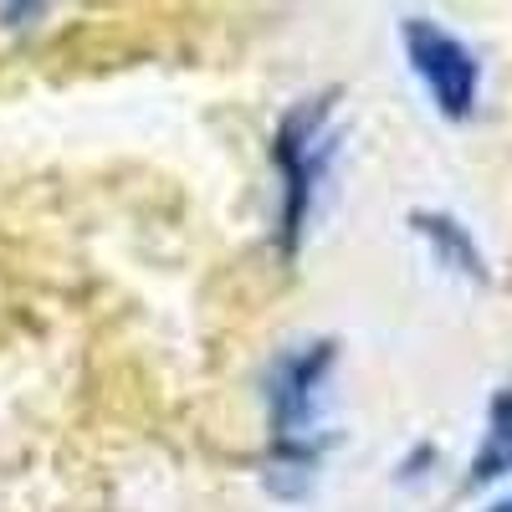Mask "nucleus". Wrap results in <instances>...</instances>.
Segmentation results:
<instances>
[{
    "label": "nucleus",
    "mask_w": 512,
    "mask_h": 512,
    "mask_svg": "<svg viewBox=\"0 0 512 512\" xmlns=\"http://www.w3.org/2000/svg\"><path fill=\"white\" fill-rule=\"evenodd\" d=\"M318 466H323V446H272L262 482H267V492H277V497L292 502V497H308L313 492Z\"/></svg>",
    "instance_id": "423d86ee"
},
{
    "label": "nucleus",
    "mask_w": 512,
    "mask_h": 512,
    "mask_svg": "<svg viewBox=\"0 0 512 512\" xmlns=\"http://www.w3.org/2000/svg\"><path fill=\"white\" fill-rule=\"evenodd\" d=\"M338 154V128H333V93L292 103L287 118L272 134V164L282 180V205H277V241L292 256L313 221V200L328 180V164Z\"/></svg>",
    "instance_id": "f257e3e1"
},
{
    "label": "nucleus",
    "mask_w": 512,
    "mask_h": 512,
    "mask_svg": "<svg viewBox=\"0 0 512 512\" xmlns=\"http://www.w3.org/2000/svg\"><path fill=\"white\" fill-rule=\"evenodd\" d=\"M502 477H512V379L487 405V436H482L472 466H466V487H492Z\"/></svg>",
    "instance_id": "39448f33"
},
{
    "label": "nucleus",
    "mask_w": 512,
    "mask_h": 512,
    "mask_svg": "<svg viewBox=\"0 0 512 512\" xmlns=\"http://www.w3.org/2000/svg\"><path fill=\"white\" fill-rule=\"evenodd\" d=\"M400 41H405L410 72L425 88V98L436 103V113L441 118H472L477 98H482V62H477V52L466 47L456 31H446L441 21H425V16H405Z\"/></svg>",
    "instance_id": "7ed1b4c3"
},
{
    "label": "nucleus",
    "mask_w": 512,
    "mask_h": 512,
    "mask_svg": "<svg viewBox=\"0 0 512 512\" xmlns=\"http://www.w3.org/2000/svg\"><path fill=\"white\" fill-rule=\"evenodd\" d=\"M425 461H431V466H436V446H415V451H410V461L400 466V477H405V482H415Z\"/></svg>",
    "instance_id": "0eeeda50"
},
{
    "label": "nucleus",
    "mask_w": 512,
    "mask_h": 512,
    "mask_svg": "<svg viewBox=\"0 0 512 512\" xmlns=\"http://www.w3.org/2000/svg\"><path fill=\"white\" fill-rule=\"evenodd\" d=\"M338 344L313 338V344L282 349L267 369V415H272V446H328L318 431L323 400H328V374H333Z\"/></svg>",
    "instance_id": "f03ea898"
},
{
    "label": "nucleus",
    "mask_w": 512,
    "mask_h": 512,
    "mask_svg": "<svg viewBox=\"0 0 512 512\" xmlns=\"http://www.w3.org/2000/svg\"><path fill=\"white\" fill-rule=\"evenodd\" d=\"M482 512H512V492H502V497H497V502H487Z\"/></svg>",
    "instance_id": "6e6552de"
},
{
    "label": "nucleus",
    "mask_w": 512,
    "mask_h": 512,
    "mask_svg": "<svg viewBox=\"0 0 512 512\" xmlns=\"http://www.w3.org/2000/svg\"><path fill=\"white\" fill-rule=\"evenodd\" d=\"M410 231H415V241L431 251V262L441 267V272H451V277H461V282H487L492 272H487V256H482V246H477V236L466 231L451 210H410Z\"/></svg>",
    "instance_id": "20e7f679"
}]
</instances>
